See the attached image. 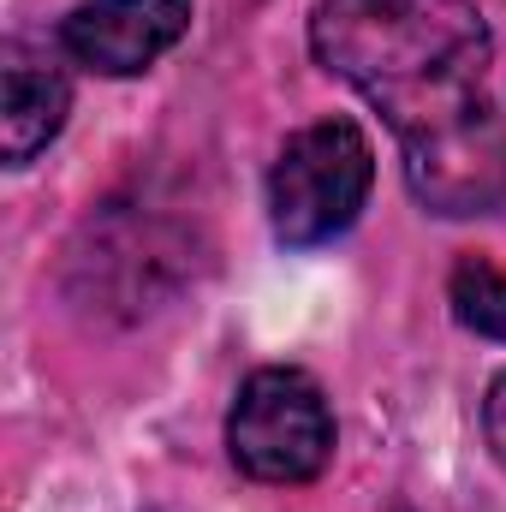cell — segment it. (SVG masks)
<instances>
[{
    "mask_svg": "<svg viewBox=\"0 0 506 512\" xmlns=\"http://www.w3.org/2000/svg\"><path fill=\"white\" fill-rule=\"evenodd\" d=\"M453 316L483 334V340H506V268H495L489 256H459L453 268Z\"/></svg>",
    "mask_w": 506,
    "mask_h": 512,
    "instance_id": "8992f818",
    "label": "cell"
},
{
    "mask_svg": "<svg viewBox=\"0 0 506 512\" xmlns=\"http://www.w3.org/2000/svg\"><path fill=\"white\" fill-rule=\"evenodd\" d=\"M66 114H72V90H66V78H60L54 66H42V60L12 54V66H6V108H0L6 161H12V167L36 161V155L60 137Z\"/></svg>",
    "mask_w": 506,
    "mask_h": 512,
    "instance_id": "5b68a950",
    "label": "cell"
},
{
    "mask_svg": "<svg viewBox=\"0 0 506 512\" xmlns=\"http://www.w3.org/2000/svg\"><path fill=\"white\" fill-rule=\"evenodd\" d=\"M227 453L256 483L292 489V483L322 477L334 459V411L316 376L292 364L256 370L227 411Z\"/></svg>",
    "mask_w": 506,
    "mask_h": 512,
    "instance_id": "3957f363",
    "label": "cell"
},
{
    "mask_svg": "<svg viewBox=\"0 0 506 512\" xmlns=\"http://www.w3.org/2000/svg\"><path fill=\"white\" fill-rule=\"evenodd\" d=\"M185 30L191 0H84L60 24V48L102 78H137L167 48H179Z\"/></svg>",
    "mask_w": 506,
    "mask_h": 512,
    "instance_id": "277c9868",
    "label": "cell"
},
{
    "mask_svg": "<svg viewBox=\"0 0 506 512\" xmlns=\"http://www.w3.org/2000/svg\"><path fill=\"white\" fill-rule=\"evenodd\" d=\"M310 48L381 108L429 215L465 221L506 203V126L483 96L495 36L471 0H322Z\"/></svg>",
    "mask_w": 506,
    "mask_h": 512,
    "instance_id": "6da1fadb",
    "label": "cell"
},
{
    "mask_svg": "<svg viewBox=\"0 0 506 512\" xmlns=\"http://www.w3.org/2000/svg\"><path fill=\"white\" fill-rule=\"evenodd\" d=\"M483 429H489V447L506 465V370L489 382V399H483Z\"/></svg>",
    "mask_w": 506,
    "mask_h": 512,
    "instance_id": "52a82bcc",
    "label": "cell"
},
{
    "mask_svg": "<svg viewBox=\"0 0 506 512\" xmlns=\"http://www.w3.org/2000/svg\"><path fill=\"white\" fill-rule=\"evenodd\" d=\"M376 185V149L358 120H316L292 131L268 167V221L292 251L340 239Z\"/></svg>",
    "mask_w": 506,
    "mask_h": 512,
    "instance_id": "7a4b0ae2",
    "label": "cell"
}]
</instances>
